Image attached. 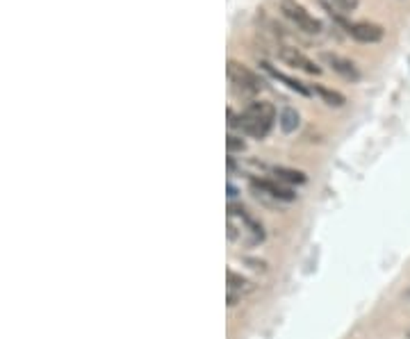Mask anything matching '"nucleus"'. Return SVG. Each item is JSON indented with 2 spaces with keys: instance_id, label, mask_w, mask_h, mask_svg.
Returning <instances> with one entry per match:
<instances>
[{
  "instance_id": "f257e3e1",
  "label": "nucleus",
  "mask_w": 410,
  "mask_h": 339,
  "mask_svg": "<svg viewBox=\"0 0 410 339\" xmlns=\"http://www.w3.org/2000/svg\"><path fill=\"white\" fill-rule=\"evenodd\" d=\"M228 125L230 128H239L244 135L265 139L272 132L276 123V108L267 101H256L246 108L242 114H232L228 112Z\"/></svg>"
},
{
  "instance_id": "f03ea898",
  "label": "nucleus",
  "mask_w": 410,
  "mask_h": 339,
  "mask_svg": "<svg viewBox=\"0 0 410 339\" xmlns=\"http://www.w3.org/2000/svg\"><path fill=\"white\" fill-rule=\"evenodd\" d=\"M278 10L289 23L296 25V30L308 32V34H319L322 32V21L315 18L299 0H278Z\"/></svg>"
},
{
  "instance_id": "7ed1b4c3",
  "label": "nucleus",
  "mask_w": 410,
  "mask_h": 339,
  "mask_svg": "<svg viewBox=\"0 0 410 339\" xmlns=\"http://www.w3.org/2000/svg\"><path fill=\"white\" fill-rule=\"evenodd\" d=\"M226 73H228V80L232 84V89L237 91L239 96H256L263 91V80L253 73L249 66L239 64V62L230 60L228 66H226Z\"/></svg>"
},
{
  "instance_id": "20e7f679",
  "label": "nucleus",
  "mask_w": 410,
  "mask_h": 339,
  "mask_svg": "<svg viewBox=\"0 0 410 339\" xmlns=\"http://www.w3.org/2000/svg\"><path fill=\"white\" fill-rule=\"evenodd\" d=\"M251 189L256 199H263L265 203H280V201H294V192L280 182L274 180H251Z\"/></svg>"
},
{
  "instance_id": "39448f33",
  "label": "nucleus",
  "mask_w": 410,
  "mask_h": 339,
  "mask_svg": "<svg viewBox=\"0 0 410 339\" xmlns=\"http://www.w3.org/2000/svg\"><path fill=\"white\" fill-rule=\"evenodd\" d=\"M278 58L285 62L287 66L306 71V73H310V75H319L322 73V68L317 66L306 53H301L299 48H294V46H280L278 48Z\"/></svg>"
},
{
  "instance_id": "423d86ee",
  "label": "nucleus",
  "mask_w": 410,
  "mask_h": 339,
  "mask_svg": "<svg viewBox=\"0 0 410 339\" xmlns=\"http://www.w3.org/2000/svg\"><path fill=\"white\" fill-rule=\"evenodd\" d=\"M346 32L360 44H378L383 39V27L370 21H358V23H346Z\"/></svg>"
},
{
  "instance_id": "0eeeda50",
  "label": "nucleus",
  "mask_w": 410,
  "mask_h": 339,
  "mask_svg": "<svg viewBox=\"0 0 410 339\" xmlns=\"http://www.w3.org/2000/svg\"><path fill=\"white\" fill-rule=\"evenodd\" d=\"M322 62L333 68L337 75H342L344 80H351V82H358L360 80V71L356 68V64H353L351 60L342 58V55H337V53H322Z\"/></svg>"
},
{
  "instance_id": "6e6552de",
  "label": "nucleus",
  "mask_w": 410,
  "mask_h": 339,
  "mask_svg": "<svg viewBox=\"0 0 410 339\" xmlns=\"http://www.w3.org/2000/svg\"><path fill=\"white\" fill-rule=\"evenodd\" d=\"M251 289V282L237 275L235 271H228V305H235L237 299H242V294H246Z\"/></svg>"
},
{
  "instance_id": "1a4fd4ad",
  "label": "nucleus",
  "mask_w": 410,
  "mask_h": 339,
  "mask_svg": "<svg viewBox=\"0 0 410 339\" xmlns=\"http://www.w3.org/2000/svg\"><path fill=\"white\" fill-rule=\"evenodd\" d=\"M265 71H267V73H272L274 77H276V80H280V82H285L287 84V87L289 89H294V91H299V94L301 96H310V94H313V91H310L308 87H306V84H303V82H299V80H294V77H287L285 73H280V71H276L272 64H267V62H265Z\"/></svg>"
},
{
  "instance_id": "9d476101",
  "label": "nucleus",
  "mask_w": 410,
  "mask_h": 339,
  "mask_svg": "<svg viewBox=\"0 0 410 339\" xmlns=\"http://www.w3.org/2000/svg\"><path fill=\"white\" fill-rule=\"evenodd\" d=\"M299 121H301V118H299V112L292 110V108H285V110H282L280 114H278V125H280V130L287 132V135L299 128Z\"/></svg>"
},
{
  "instance_id": "9b49d317",
  "label": "nucleus",
  "mask_w": 410,
  "mask_h": 339,
  "mask_svg": "<svg viewBox=\"0 0 410 339\" xmlns=\"http://www.w3.org/2000/svg\"><path fill=\"white\" fill-rule=\"evenodd\" d=\"M315 94L322 96L324 103L330 105V108H342V105L346 103V98L340 94V91H333V89H328V87H322V84H317V87H315Z\"/></svg>"
},
{
  "instance_id": "f8f14e48",
  "label": "nucleus",
  "mask_w": 410,
  "mask_h": 339,
  "mask_svg": "<svg viewBox=\"0 0 410 339\" xmlns=\"http://www.w3.org/2000/svg\"><path fill=\"white\" fill-rule=\"evenodd\" d=\"M274 175L280 182H292V185H303V182H306V173L294 171V168H285V166H276Z\"/></svg>"
},
{
  "instance_id": "ddd939ff",
  "label": "nucleus",
  "mask_w": 410,
  "mask_h": 339,
  "mask_svg": "<svg viewBox=\"0 0 410 339\" xmlns=\"http://www.w3.org/2000/svg\"><path fill=\"white\" fill-rule=\"evenodd\" d=\"M226 144H228V151H230V153H237V151L242 153L244 148H246L244 141L239 139V137H235V135H228V139H226Z\"/></svg>"
},
{
  "instance_id": "4468645a",
  "label": "nucleus",
  "mask_w": 410,
  "mask_h": 339,
  "mask_svg": "<svg viewBox=\"0 0 410 339\" xmlns=\"http://www.w3.org/2000/svg\"><path fill=\"white\" fill-rule=\"evenodd\" d=\"M333 3H335L337 7H342L344 12H353V10L358 7L360 0H333Z\"/></svg>"
},
{
  "instance_id": "2eb2a0df",
  "label": "nucleus",
  "mask_w": 410,
  "mask_h": 339,
  "mask_svg": "<svg viewBox=\"0 0 410 339\" xmlns=\"http://www.w3.org/2000/svg\"><path fill=\"white\" fill-rule=\"evenodd\" d=\"M228 196H230V199H235V196H237V189L232 185H228Z\"/></svg>"
}]
</instances>
